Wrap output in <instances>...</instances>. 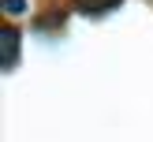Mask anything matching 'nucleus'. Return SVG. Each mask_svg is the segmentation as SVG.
Returning a JSON list of instances; mask_svg holds the SVG:
<instances>
[{
  "instance_id": "obj_1",
  "label": "nucleus",
  "mask_w": 153,
  "mask_h": 142,
  "mask_svg": "<svg viewBox=\"0 0 153 142\" xmlns=\"http://www.w3.org/2000/svg\"><path fill=\"white\" fill-rule=\"evenodd\" d=\"M19 30L15 26H4L0 30V64H4V71H11L15 64H19Z\"/></svg>"
},
{
  "instance_id": "obj_2",
  "label": "nucleus",
  "mask_w": 153,
  "mask_h": 142,
  "mask_svg": "<svg viewBox=\"0 0 153 142\" xmlns=\"http://www.w3.org/2000/svg\"><path fill=\"white\" fill-rule=\"evenodd\" d=\"M123 0H75V7L79 11H86V15H105V11H112V7H120Z\"/></svg>"
},
{
  "instance_id": "obj_3",
  "label": "nucleus",
  "mask_w": 153,
  "mask_h": 142,
  "mask_svg": "<svg viewBox=\"0 0 153 142\" xmlns=\"http://www.w3.org/2000/svg\"><path fill=\"white\" fill-rule=\"evenodd\" d=\"M4 11L7 15H22L26 11V0H4Z\"/></svg>"
}]
</instances>
